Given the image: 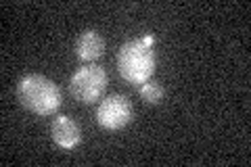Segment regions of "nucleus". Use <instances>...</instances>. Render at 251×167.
I'll list each match as a JSON object with an SVG mask.
<instances>
[{"instance_id": "obj_1", "label": "nucleus", "mask_w": 251, "mask_h": 167, "mask_svg": "<svg viewBox=\"0 0 251 167\" xmlns=\"http://www.w3.org/2000/svg\"><path fill=\"white\" fill-rule=\"evenodd\" d=\"M153 42L155 38L147 34L145 38L130 40L126 42L120 54H117V69L120 75L130 84H140L151 79L155 73V54H153Z\"/></svg>"}, {"instance_id": "obj_2", "label": "nucleus", "mask_w": 251, "mask_h": 167, "mask_svg": "<svg viewBox=\"0 0 251 167\" xmlns=\"http://www.w3.org/2000/svg\"><path fill=\"white\" fill-rule=\"evenodd\" d=\"M19 100L36 115H52L61 107V92L52 79L31 73L19 82Z\"/></svg>"}, {"instance_id": "obj_3", "label": "nucleus", "mask_w": 251, "mask_h": 167, "mask_svg": "<svg viewBox=\"0 0 251 167\" xmlns=\"http://www.w3.org/2000/svg\"><path fill=\"white\" fill-rule=\"evenodd\" d=\"M105 88H107V73L103 67L94 65V63L80 67L69 79V90H72L75 100L84 102V105L99 100L105 94Z\"/></svg>"}, {"instance_id": "obj_4", "label": "nucleus", "mask_w": 251, "mask_h": 167, "mask_svg": "<svg viewBox=\"0 0 251 167\" xmlns=\"http://www.w3.org/2000/svg\"><path fill=\"white\" fill-rule=\"evenodd\" d=\"M132 102L124 94H111L97 109V121L105 130H122L132 121Z\"/></svg>"}, {"instance_id": "obj_5", "label": "nucleus", "mask_w": 251, "mask_h": 167, "mask_svg": "<svg viewBox=\"0 0 251 167\" xmlns=\"http://www.w3.org/2000/svg\"><path fill=\"white\" fill-rule=\"evenodd\" d=\"M52 140L57 142V144L61 148H75L77 144H80V138H82V134H80V125H77L72 117H57L52 121Z\"/></svg>"}, {"instance_id": "obj_6", "label": "nucleus", "mask_w": 251, "mask_h": 167, "mask_svg": "<svg viewBox=\"0 0 251 167\" xmlns=\"http://www.w3.org/2000/svg\"><path fill=\"white\" fill-rule=\"evenodd\" d=\"M105 50V42L103 38H100L94 29H86L80 34V38H77L75 42V54L80 61H86V63H92L97 61L100 54H103Z\"/></svg>"}, {"instance_id": "obj_7", "label": "nucleus", "mask_w": 251, "mask_h": 167, "mask_svg": "<svg viewBox=\"0 0 251 167\" xmlns=\"http://www.w3.org/2000/svg\"><path fill=\"white\" fill-rule=\"evenodd\" d=\"M140 96H143L145 102H149V105H157V102L163 100V88L161 84L157 82H145L143 86H140Z\"/></svg>"}]
</instances>
